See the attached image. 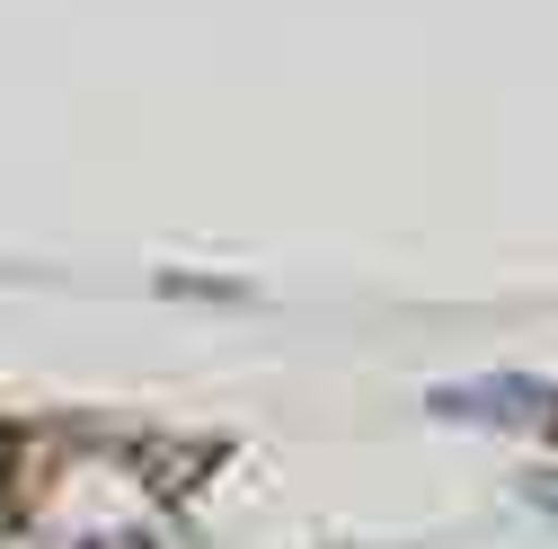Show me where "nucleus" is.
Masks as SVG:
<instances>
[{
	"mask_svg": "<svg viewBox=\"0 0 558 549\" xmlns=\"http://www.w3.org/2000/svg\"><path fill=\"white\" fill-rule=\"evenodd\" d=\"M435 417H470V426H532L541 417V381H452L435 390Z\"/></svg>",
	"mask_w": 558,
	"mask_h": 549,
	"instance_id": "obj_1",
	"label": "nucleus"
},
{
	"mask_svg": "<svg viewBox=\"0 0 558 549\" xmlns=\"http://www.w3.org/2000/svg\"><path fill=\"white\" fill-rule=\"evenodd\" d=\"M532 505H541V514H558V469H541V478H532Z\"/></svg>",
	"mask_w": 558,
	"mask_h": 549,
	"instance_id": "obj_2",
	"label": "nucleus"
}]
</instances>
